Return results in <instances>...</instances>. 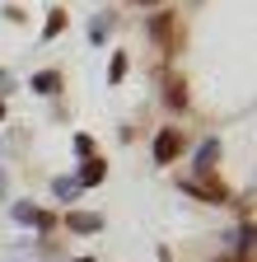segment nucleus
Instances as JSON below:
<instances>
[{
	"instance_id": "f257e3e1",
	"label": "nucleus",
	"mask_w": 257,
	"mask_h": 262,
	"mask_svg": "<svg viewBox=\"0 0 257 262\" xmlns=\"http://www.w3.org/2000/svg\"><path fill=\"white\" fill-rule=\"evenodd\" d=\"M178 150H182V136H178V131H159V136H154V159L159 164L178 159Z\"/></svg>"
},
{
	"instance_id": "f03ea898",
	"label": "nucleus",
	"mask_w": 257,
	"mask_h": 262,
	"mask_svg": "<svg viewBox=\"0 0 257 262\" xmlns=\"http://www.w3.org/2000/svg\"><path fill=\"white\" fill-rule=\"evenodd\" d=\"M14 220H24V225H42V229H52V215H47V211H38L33 202H14Z\"/></svg>"
},
{
	"instance_id": "7ed1b4c3",
	"label": "nucleus",
	"mask_w": 257,
	"mask_h": 262,
	"mask_svg": "<svg viewBox=\"0 0 257 262\" xmlns=\"http://www.w3.org/2000/svg\"><path fill=\"white\" fill-rule=\"evenodd\" d=\"M103 173H108V169H103V159L94 155V159H84V169H80L75 183H80V187H94V183H103Z\"/></svg>"
},
{
	"instance_id": "20e7f679",
	"label": "nucleus",
	"mask_w": 257,
	"mask_h": 262,
	"mask_svg": "<svg viewBox=\"0 0 257 262\" xmlns=\"http://www.w3.org/2000/svg\"><path fill=\"white\" fill-rule=\"evenodd\" d=\"M71 229H75V234H99V229H103V215H84V211H75V215H71Z\"/></svg>"
},
{
	"instance_id": "39448f33",
	"label": "nucleus",
	"mask_w": 257,
	"mask_h": 262,
	"mask_svg": "<svg viewBox=\"0 0 257 262\" xmlns=\"http://www.w3.org/2000/svg\"><path fill=\"white\" fill-rule=\"evenodd\" d=\"M33 89H38V94H56V89H61V75H56V71H38V75H33Z\"/></svg>"
},
{
	"instance_id": "423d86ee",
	"label": "nucleus",
	"mask_w": 257,
	"mask_h": 262,
	"mask_svg": "<svg viewBox=\"0 0 257 262\" xmlns=\"http://www.w3.org/2000/svg\"><path fill=\"white\" fill-rule=\"evenodd\" d=\"M52 192L71 202V196H80V183H75V178H56V183H52Z\"/></svg>"
},
{
	"instance_id": "0eeeda50",
	"label": "nucleus",
	"mask_w": 257,
	"mask_h": 262,
	"mask_svg": "<svg viewBox=\"0 0 257 262\" xmlns=\"http://www.w3.org/2000/svg\"><path fill=\"white\" fill-rule=\"evenodd\" d=\"M215 150H220L215 141H206V145H201V155H197V169H211V164H215Z\"/></svg>"
},
{
	"instance_id": "6e6552de",
	"label": "nucleus",
	"mask_w": 257,
	"mask_h": 262,
	"mask_svg": "<svg viewBox=\"0 0 257 262\" xmlns=\"http://www.w3.org/2000/svg\"><path fill=\"white\" fill-rule=\"evenodd\" d=\"M108 24H112L108 14H99V19H94V24H89V42H99V38H103V33H108Z\"/></svg>"
},
{
	"instance_id": "1a4fd4ad",
	"label": "nucleus",
	"mask_w": 257,
	"mask_h": 262,
	"mask_svg": "<svg viewBox=\"0 0 257 262\" xmlns=\"http://www.w3.org/2000/svg\"><path fill=\"white\" fill-rule=\"evenodd\" d=\"M122 75H126V52H117L112 66H108V80H122Z\"/></svg>"
},
{
	"instance_id": "9d476101",
	"label": "nucleus",
	"mask_w": 257,
	"mask_h": 262,
	"mask_svg": "<svg viewBox=\"0 0 257 262\" xmlns=\"http://www.w3.org/2000/svg\"><path fill=\"white\" fill-rule=\"evenodd\" d=\"M75 155H84V159H94V155H99V150H94V141H89V136H75Z\"/></svg>"
},
{
	"instance_id": "9b49d317",
	"label": "nucleus",
	"mask_w": 257,
	"mask_h": 262,
	"mask_svg": "<svg viewBox=\"0 0 257 262\" xmlns=\"http://www.w3.org/2000/svg\"><path fill=\"white\" fill-rule=\"evenodd\" d=\"M150 33L154 38H169V19H150Z\"/></svg>"
},
{
	"instance_id": "f8f14e48",
	"label": "nucleus",
	"mask_w": 257,
	"mask_h": 262,
	"mask_svg": "<svg viewBox=\"0 0 257 262\" xmlns=\"http://www.w3.org/2000/svg\"><path fill=\"white\" fill-rule=\"evenodd\" d=\"M61 28H66V14H52V19H47V38H52V33H61Z\"/></svg>"
},
{
	"instance_id": "ddd939ff",
	"label": "nucleus",
	"mask_w": 257,
	"mask_h": 262,
	"mask_svg": "<svg viewBox=\"0 0 257 262\" xmlns=\"http://www.w3.org/2000/svg\"><path fill=\"white\" fill-rule=\"evenodd\" d=\"M169 103H173V108H182V84H178V80L169 84Z\"/></svg>"
},
{
	"instance_id": "4468645a",
	"label": "nucleus",
	"mask_w": 257,
	"mask_h": 262,
	"mask_svg": "<svg viewBox=\"0 0 257 262\" xmlns=\"http://www.w3.org/2000/svg\"><path fill=\"white\" fill-rule=\"evenodd\" d=\"M5 84H10V75H5V71H0V89H5Z\"/></svg>"
},
{
	"instance_id": "2eb2a0df",
	"label": "nucleus",
	"mask_w": 257,
	"mask_h": 262,
	"mask_svg": "<svg viewBox=\"0 0 257 262\" xmlns=\"http://www.w3.org/2000/svg\"><path fill=\"white\" fill-rule=\"evenodd\" d=\"M0 192H5V169H0Z\"/></svg>"
},
{
	"instance_id": "dca6fc26",
	"label": "nucleus",
	"mask_w": 257,
	"mask_h": 262,
	"mask_svg": "<svg viewBox=\"0 0 257 262\" xmlns=\"http://www.w3.org/2000/svg\"><path fill=\"white\" fill-rule=\"evenodd\" d=\"M0 122H5V103H0Z\"/></svg>"
},
{
	"instance_id": "f3484780",
	"label": "nucleus",
	"mask_w": 257,
	"mask_h": 262,
	"mask_svg": "<svg viewBox=\"0 0 257 262\" xmlns=\"http://www.w3.org/2000/svg\"><path fill=\"white\" fill-rule=\"evenodd\" d=\"M141 5H154V0H141Z\"/></svg>"
},
{
	"instance_id": "a211bd4d",
	"label": "nucleus",
	"mask_w": 257,
	"mask_h": 262,
	"mask_svg": "<svg viewBox=\"0 0 257 262\" xmlns=\"http://www.w3.org/2000/svg\"><path fill=\"white\" fill-rule=\"evenodd\" d=\"M80 262H94V257H80Z\"/></svg>"
}]
</instances>
